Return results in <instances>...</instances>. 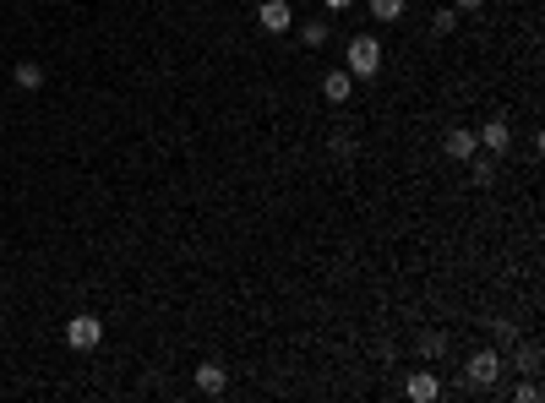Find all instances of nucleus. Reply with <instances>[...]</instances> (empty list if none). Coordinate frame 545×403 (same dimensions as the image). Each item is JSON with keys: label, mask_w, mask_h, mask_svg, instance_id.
Segmentation results:
<instances>
[{"label": "nucleus", "mask_w": 545, "mask_h": 403, "mask_svg": "<svg viewBox=\"0 0 545 403\" xmlns=\"http://www.w3.org/2000/svg\"><path fill=\"white\" fill-rule=\"evenodd\" d=\"M403 392L415 398V403H431V398H442V382H437V371L426 365V371H415V376L403 382Z\"/></svg>", "instance_id": "nucleus-9"}, {"label": "nucleus", "mask_w": 545, "mask_h": 403, "mask_svg": "<svg viewBox=\"0 0 545 403\" xmlns=\"http://www.w3.org/2000/svg\"><path fill=\"white\" fill-rule=\"evenodd\" d=\"M497 382H502V349H497V344L474 349L469 365H463V392H486V387H497Z\"/></svg>", "instance_id": "nucleus-2"}, {"label": "nucleus", "mask_w": 545, "mask_h": 403, "mask_svg": "<svg viewBox=\"0 0 545 403\" xmlns=\"http://www.w3.org/2000/svg\"><path fill=\"white\" fill-rule=\"evenodd\" d=\"M12 77H17V88L39 93V88H44V65H39V60H17V72H12Z\"/></svg>", "instance_id": "nucleus-10"}, {"label": "nucleus", "mask_w": 545, "mask_h": 403, "mask_svg": "<svg viewBox=\"0 0 545 403\" xmlns=\"http://www.w3.org/2000/svg\"><path fill=\"white\" fill-rule=\"evenodd\" d=\"M256 28L262 33H290L295 28V6H290V0H262V6H256Z\"/></svg>", "instance_id": "nucleus-4"}, {"label": "nucleus", "mask_w": 545, "mask_h": 403, "mask_svg": "<svg viewBox=\"0 0 545 403\" xmlns=\"http://www.w3.org/2000/svg\"><path fill=\"white\" fill-rule=\"evenodd\" d=\"M327 33H333V28H327L322 17H311V22H300V44H306V49H322V44H327Z\"/></svg>", "instance_id": "nucleus-13"}, {"label": "nucleus", "mask_w": 545, "mask_h": 403, "mask_svg": "<svg viewBox=\"0 0 545 403\" xmlns=\"http://www.w3.org/2000/svg\"><path fill=\"white\" fill-rule=\"evenodd\" d=\"M447 6H453L458 17H469V12H480V0H447Z\"/></svg>", "instance_id": "nucleus-18"}, {"label": "nucleus", "mask_w": 545, "mask_h": 403, "mask_svg": "<svg viewBox=\"0 0 545 403\" xmlns=\"http://www.w3.org/2000/svg\"><path fill=\"white\" fill-rule=\"evenodd\" d=\"M322 6H327V12H333V17H344V12H350V6H355V0H322Z\"/></svg>", "instance_id": "nucleus-19"}, {"label": "nucleus", "mask_w": 545, "mask_h": 403, "mask_svg": "<svg viewBox=\"0 0 545 403\" xmlns=\"http://www.w3.org/2000/svg\"><path fill=\"white\" fill-rule=\"evenodd\" d=\"M344 72H350L355 82H376V77H382V39H376V33H355V39H350Z\"/></svg>", "instance_id": "nucleus-1"}, {"label": "nucleus", "mask_w": 545, "mask_h": 403, "mask_svg": "<svg viewBox=\"0 0 545 403\" xmlns=\"http://www.w3.org/2000/svg\"><path fill=\"white\" fill-rule=\"evenodd\" d=\"M469 180H474V185L486 191V185L497 180V164H491V159H480V153H474V159H469Z\"/></svg>", "instance_id": "nucleus-14"}, {"label": "nucleus", "mask_w": 545, "mask_h": 403, "mask_svg": "<svg viewBox=\"0 0 545 403\" xmlns=\"http://www.w3.org/2000/svg\"><path fill=\"white\" fill-rule=\"evenodd\" d=\"M442 355H447V332H437V327L420 332V360L431 365V360H442Z\"/></svg>", "instance_id": "nucleus-11"}, {"label": "nucleus", "mask_w": 545, "mask_h": 403, "mask_svg": "<svg viewBox=\"0 0 545 403\" xmlns=\"http://www.w3.org/2000/svg\"><path fill=\"white\" fill-rule=\"evenodd\" d=\"M442 153H447L453 164H469L474 153H480V137H474L469 125H458V131H447V142H442Z\"/></svg>", "instance_id": "nucleus-6"}, {"label": "nucleus", "mask_w": 545, "mask_h": 403, "mask_svg": "<svg viewBox=\"0 0 545 403\" xmlns=\"http://www.w3.org/2000/svg\"><path fill=\"white\" fill-rule=\"evenodd\" d=\"M99 339H104V322H99L93 311H77L72 322H65V344H72L77 355H88V349H99Z\"/></svg>", "instance_id": "nucleus-3"}, {"label": "nucleus", "mask_w": 545, "mask_h": 403, "mask_svg": "<svg viewBox=\"0 0 545 403\" xmlns=\"http://www.w3.org/2000/svg\"><path fill=\"white\" fill-rule=\"evenodd\" d=\"M350 93H355V77L344 72V65H333V72L322 77V99L327 104H350Z\"/></svg>", "instance_id": "nucleus-7"}, {"label": "nucleus", "mask_w": 545, "mask_h": 403, "mask_svg": "<svg viewBox=\"0 0 545 403\" xmlns=\"http://www.w3.org/2000/svg\"><path fill=\"white\" fill-rule=\"evenodd\" d=\"M224 387H229V371H224L219 360H202V365H196V392H208V398H219Z\"/></svg>", "instance_id": "nucleus-8"}, {"label": "nucleus", "mask_w": 545, "mask_h": 403, "mask_svg": "<svg viewBox=\"0 0 545 403\" xmlns=\"http://www.w3.org/2000/svg\"><path fill=\"white\" fill-rule=\"evenodd\" d=\"M513 371H518V376H534V371H540V344H523V349L513 355Z\"/></svg>", "instance_id": "nucleus-15"}, {"label": "nucleus", "mask_w": 545, "mask_h": 403, "mask_svg": "<svg viewBox=\"0 0 545 403\" xmlns=\"http://www.w3.org/2000/svg\"><path fill=\"white\" fill-rule=\"evenodd\" d=\"M431 28H437V33L447 39V33L458 28V12H453V6H437V12H431Z\"/></svg>", "instance_id": "nucleus-16"}, {"label": "nucleus", "mask_w": 545, "mask_h": 403, "mask_svg": "<svg viewBox=\"0 0 545 403\" xmlns=\"http://www.w3.org/2000/svg\"><path fill=\"white\" fill-rule=\"evenodd\" d=\"M403 6H409V0H366V12H371L376 22H398V17H403Z\"/></svg>", "instance_id": "nucleus-12"}, {"label": "nucleus", "mask_w": 545, "mask_h": 403, "mask_svg": "<svg viewBox=\"0 0 545 403\" xmlns=\"http://www.w3.org/2000/svg\"><path fill=\"white\" fill-rule=\"evenodd\" d=\"M474 137H480V153H497V159H502V153H513V125H507L502 115H491L480 131H474Z\"/></svg>", "instance_id": "nucleus-5"}, {"label": "nucleus", "mask_w": 545, "mask_h": 403, "mask_svg": "<svg viewBox=\"0 0 545 403\" xmlns=\"http://www.w3.org/2000/svg\"><path fill=\"white\" fill-rule=\"evenodd\" d=\"M513 403H540V382H534V376H523V382L513 387Z\"/></svg>", "instance_id": "nucleus-17"}]
</instances>
